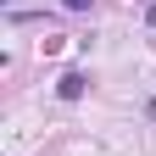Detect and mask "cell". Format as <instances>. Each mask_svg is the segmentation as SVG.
<instances>
[{
    "label": "cell",
    "mask_w": 156,
    "mask_h": 156,
    "mask_svg": "<svg viewBox=\"0 0 156 156\" xmlns=\"http://www.w3.org/2000/svg\"><path fill=\"white\" fill-rule=\"evenodd\" d=\"M84 89H89V78H84V73H67L62 84H56V95H62V101H78Z\"/></svg>",
    "instance_id": "obj_1"
},
{
    "label": "cell",
    "mask_w": 156,
    "mask_h": 156,
    "mask_svg": "<svg viewBox=\"0 0 156 156\" xmlns=\"http://www.w3.org/2000/svg\"><path fill=\"white\" fill-rule=\"evenodd\" d=\"M62 6H67V11H89L95 0H62Z\"/></svg>",
    "instance_id": "obj_2"
},
{
    "label": "cell",
    "mask_w": 156,
    "mask_h": 156,
    "mask_svg": "<svg viewBox=\"0 0 156 156\" xmlns=\"http://www.w3.org/2000/svg\"><path fill=\"white\" fill-rule=\"evenodd\" d=\"M145 23H151V28H156V6H145Z\"/></svg>",
    "instance_id": "obj_3"
}]
</instances>
